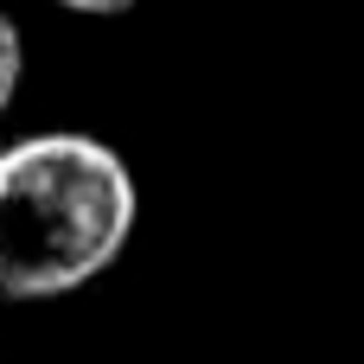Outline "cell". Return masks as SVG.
<instances>
[{
	"mask_svg": "<svg viewBox=\"0 0 364 364\" xmlns=\"http://www.w3.org/2000/svg\"><path fill=\"white\" fill-rule=\"evenodd\" d=\"M58 6H70V13H128L134 0H58Z\"/></svg>",
	"mask_w": 364,
	"mask_h": 364,
	"instance_id": "3957f363",
	"label": "cell"
},
{
	"mask_svg": "<svg viewBox=\"0 0 364 364\" xmlns=\"http://www.w3.org/2000/svg\"><path fill=\"white\" fill-rule=\"evenodd\" d=\"M134 173L96 134H32L0 154V301L96 282L134 230Z\"/></svg>",
	"mask_w": 364,
	"mask_h": 364,
	"instance_id": "6da1fadb",
	"label": "cell"
},
{
	"mask_svg": "<svg viewBox=\"0 0 364 364\" xmlns=\"http://www.w3.org/2000/svg\"><path fill=\"white\" fill-rule=\"evenodd\" d=\"M19 77H26V51H19V26L0 13V115H6V102L19 96Z\"/></svg>",
	"mask_w": 364,
	"mask_h": 364,
	"instance_id": "7a4b0ae2",
	"label": "cell"
}]
</instances>
